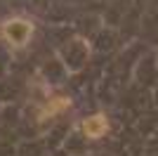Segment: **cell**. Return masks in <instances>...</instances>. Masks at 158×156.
I'll use <instances>...</instances> for the list:
<instances>
[{
  "label": "cell",
  "instance_id": "6da1fadb",
  "mask_svg": "<svg viewBox=\"0 0 158 156\" xmlns=\"http://www.w3.org/2000/svg\"><path fill=\"white\" fill-rule=\"evenodd\" d=\"M33 36V24L26 19H7L2 24V38L14 47H24Z\"/></svg>",
  "mask_w": 158,
  "mask_h": 156
},
{
  "label": "cell",
  "instance_id": "7a4b0ae2",
  "mask_svg": "<svg viewBox=\"0 0 158 156\" xmlns=\"http://www.w3.org/2000/svg\"><path fill=\"white\" fill-rule=\"evenodd\" d=\"M80 128H83L85 137H90V140H99L102 135H106V130H109V121H106L104 114H94V116L85 118Z\"/></svg>",
  "mask_w": 158,
  "mask_h": 156
},
{
  "label": "cell",
  "instance_id": "3957f363",
  "mask_svg": "<svg viewBox=\"0 0 158 156\" xmlns=\"http://www.w3.org/2000/svg\"><path fill=\"white\" fill-rule=\"evenodd\" d=\"M69 104H71V99H66V97H54V99H50V102L45 104V109L38 114L40 121H47V118H52V116H57V114H61Z\"/></svg>",
  "mask_w": 158,
  "mask_h": 156
}]
</instances>
